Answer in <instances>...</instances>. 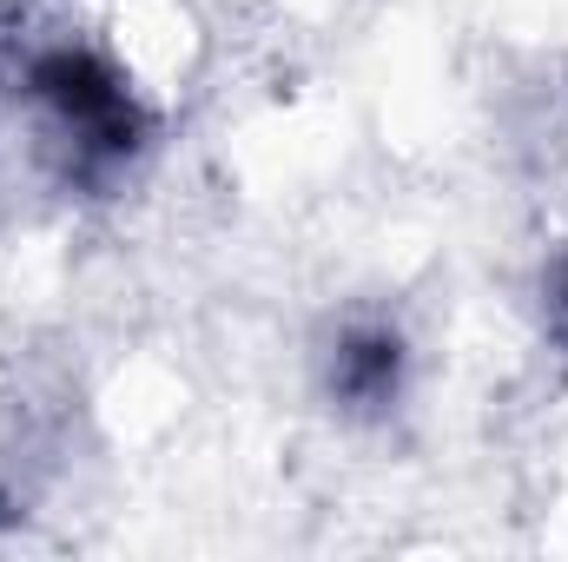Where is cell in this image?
I'll list each match as a JSON object with an SVG mask.
<instances>
[{
  "label": "cell",
  "mask_w": 568,
  "mask_h": 562,
  "mask_svg": "<svg viewBox=\"0 0 568 562\" xmlns=\"http://www.w3.org/2000/svg\"><path fill=\"white\" fill-rule=\"evenodd\" d=\"M562 304H568V291H562Z\"/></svg>",
  "instance_id": "2"
},
{
  "label": "cell",
  "mask_w": 568,
  "mask_h": 562,
  "mask_svg": "<svg viewBox=\"0 0 568 562\" xmlns=\"http://www.w3.org/2000/svg\"><path fill=\"white\" fill-rule=\"evenodd\" d=\"M337 398L344 404H364V411H377V404H390L397 398V384H404V338L397 331H384V324H371V331H351L344 338V351H337Z\"/></svg>",
  "instance_id": "1"
}]
</instances>
